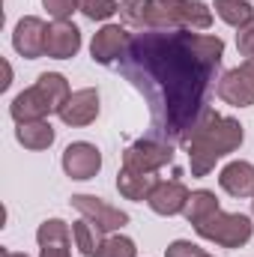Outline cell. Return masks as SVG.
<instances>
[{
  "instance_id": "6da1fadb",
  "label": "cell",
  "mask_w": 254,
  "mask_h": 257,
  "mask_svg": "<svg viewBox=\"0 0 254 257\" xmlns=\"http://www.w3.org/2000/svg\"><path fill=\"white\" fill-rule=\"evenodd\" d=\"M224 39L194 30H141L132 33L120 75L144 96L153 138L183 144V138L209 111V93L218 87Z\"/></svg>"
},
{
  "instance_id": "7a4b0ae2",
  "label": "cell",
  "mask_w": 254,
  "mask_h": 257,
  "mask_svg": "<svg viewBox=\"0 0 254 257\" xmlns=\"http://www.w3.org/2000/svg\"><path fill=\"white\" fill-rule=\"evenodd\" d=\"M242 141H245V128L236 117H224V114H215L209 108L197 120V126L183 138L180 147L189 156L191 177H206L215 168V162L236 153L242 147Z\"/></svg>"
},
{
  "instance_id": "3957f363",
  "label": "cell",
  "mask_w": 254,
  "mask_h": 257,
  "mask_svg": "<svg viewBox=\"0 0 254 257\" xmlns=\"http://www.w3.org/2000/svg\"><path fill=\"white\" fill-rule=\"evenodd\" d=\"M212 9L203 0H150L147 30H209Z\"/></svg>"
},
{
  "instance_id": "277c9868",
  "label": "cell",
  "mask_w": 254,
  "mask_h": 257,
  "mask_svg": "<svg viewBox=\"0 0 254 257\" xmlns=\"http://www.w3.org/2000/svg\"><path fill=\"white\" fill-rule=\"evenodd\" d=\"M194 233L206 242H215L221 248H242L254 236V224L248 215L242 212H224L221 206L215 212H209L206 218H200L197 224H191Z\"/></svg>"
},
{
  "instance_id": "5b68a950",
  "label": "cell",
  "mask_w": 254,
  "mask_h": 257,
  "mask_svg": "<svg viewBox=\"0 0 254 257\" xmlns=\"http://www.w3.org/2000/svg\"><path fill=\"white\" fill-rule=\"evenodd\" d=\"M174 162V144L162 141V138H141L123 153V168L129 174H159L165 165Z\"/></svg>"
},
{
  "instance_id": "8992f818",
  "label": "cell",
  "mask_w": 254,
  "mask_h": 257,
  "mask_svg": "<svg viewBox=\"0 0 254 257\" xmlns=\"http://www.w3.org/2000/svg\"><path fill=\"white\" fill-rule=\"evenodd\" d=\"M72 206L81 212V218H87V221H90L96 230H102L105 236L123 230L129 224V212L111 206L108 200H102V197H96V194H72Z\"/></svg>"
},
{
  "instance_id": "52a82bcc",
  "label": "cell",
  "mask_w": 254,
  "mask_h": 257,
  "mask_svg": "<svg viewBox=\"0 0 254 257\" xmlns=\"http://www.w3.org/2000/svg\"><path fill=\"white\" fill-rule=\"evenodd\" d=\"M218 99L233 105V108H248L254 105V60L233 66L230 72H224L218 78V87H215Z\"/></svg>"
},
{
  "instance_id": "ba28073f",
  "label": "cell",
  "mask_w": 254,
  "mask_h": 257,
  "mask_svg": "<svg viewBox=\"0 0 254 257\" xmlns=\"http://www.w3.org/2000/svg\"><path fill=\"white\" fill-rule=\"evenodd\" d=\"M60 165H63V171H66L69 180L84 183V180H93V177L102 171V153H99V147L90 144V141H75V144H69L63 150Z\"/></svg>"
},
{
  "instance_id": "9c48e42d",
  "label": "cell",
  "mask_w": 254,
  "mask_h": 257,
  "mask_svg": "<svg viewBox=\"0 0 254 257\" xmlns=\"http://www.w3.org/2000/svg\"><path fill=\"white\" fill-rule=\"evenodd\" d=\"M45 39H48V24L42 18H36V15H24L12 30V48L24 60L45 57Z\"/></svg>"
},
{
  "instance_id": "30bf717a",
  "label": "cell",
  "mask_w": 254,
  "mask_h": 257,
  "mask_svg": "<svg viewBox=\"0 0 254 257\" xmlns=\"http://www.w3.org/2000/svg\"><path fill=\"white\" fill-rule=\"evenodd\" d=\"M129 39H132V33H129L126 24H105L102 30H96V36L90 42L93 63H99V66L117 63L123 57V51H126Z\"/></svg>"
},
{
  "instance_id": "8fae6325",
  "label": "cell",
  "mask_w": 254,
  "mask_h": 257,
  "mask_svg": "<svg viewBox=\"0 0 254 257\" xmlns=\"http://www.w3.org/2000/svg\"><path fill=\"white\" fill-rule=\"evenodd\" d=\"M57 117L72 128H84V126H90V123H96V117H99V90L96 87L75 90L66 99V105L60 108Z\"/></svg>"
},
{
  "instance_id": "7c38bea8",
  "label": "cell",
  "mask_w": 254,
  "mask_h": 257,
  "mask_svg": "<svg viewBox=\"0 0 254 257\" xmlns=\"http://www.w3.org/2000/svg\"><path fill=\"white\" fill-rule=\"evenodd\" d=\"M51 114H57V111H54L51 99L45 96V90H42L39 84H33V87L21 90V93L12 99V105H9V117H12L15 123L45 120V117H51Z\"/></svg>"
},
{
  "instance_id": "4fadbf2b",
  "label": "cell",
  "mask_w": 254,
  "mask_h": 257,
  "mask_svg": "<svg viewBox=\"0 0 254 257\" xmlns=\"http://www.w3.org/2000/svg\"><path fill=\"white\" fill-rule=\"evenodd\" d=\"M189 197H191V192L180 183V180H159V183H156V189H153L150 197H147V203H150V209H153L156 215L171 218V215L186 212Z\"/></svg>"
},
{
  "instance_id": "5bb4252c",
  "label": "cell",
  "mask_w": 254,
  "mask_h": 257,
  "mask_svg": "<svg viewBox=\"0 0 254 257\" xmlns=\"http://www.w3.org/2000/svg\"><path fill=\"white\" fill-rule=\"evenodd\" d=\"M72 230L63 218H48L39 224L36 230V242H39V257H72Z\"/></svg>"
},
{
  "instance_id": "9a60e30c",
  "label": "cell",
  "mask_w": 254,
  "mask_h": 257,
  "mask_svg": "<svg viewBox=\"0 0 254 257\" xmlns=\"http://www.w3.org/2000/svg\"><path fill=\"white\" fill-rule=\"evenodd\" d=\"M81 51V30L72 21H54L48 24V39H45V54L54 60H72Z\"/></svg>"
},
{
  "instance_id": "2e32d148",
  "label": "cell",
  "mask_w": 254,
  "mask_h": 257,
  "mask_svg": "<svg viewBox=\"0 0 254 257\" xmlns=\"http://www.w3.org/2000/svg\"><path fill=\"white\" fill-rule=\"evenodd\" d=\"M218 186L230 197H254V165L251 162H227L218 174Z\"/></svg>"
},
{
  "instance_id": "e0dca14e",
  "label": "cell",
  "mask_w": 254,
  "mask_h": 257,
  "mask_svg": "<svg viewBox=\"0 0 254 257\" xmlns=\"http://www.w3.org/2000/svg\"><path fill=\"white\" fill-rule=\"evenodd\" d=\"M15 138H18V144H21L24 150L39 153V150H48V147L54 144V126H51L48 120L18 123V128H15Z\"/></svg>"
},
{
  "instance_id": "ac0fdd59",
  "label": "cell",
  "mask_w": 254,
  "mask_h": 257,
  "mask_svg": "<svg viewBox=\"0 0 254 257\" xmlns=\"http://www.w3.org/2000/svg\"><path fill=\"white\" fill-rule=\"evenodd\" d=\"M156 183H159L156 174H129V171L117 174V192L126 200H147L150 192L156 189Z\"/></svg>"
},
{
  "instance_id": "d6986e66",
  "label": "cell",
  "mask_w": 254,
  "mask_h": 257,
  "mask_svg": "<svg viewBox=\"0 0 254 257\" xmlns=\"http://www.w3.org/2000/svg\"><path fill=\"white\" fill-rule=\"evenodd\" d=\"M212 9L230 27H245L248 21H254V6L248 0H215Z\"/></svg>"
},
{
  "instance_id": "ffe728a7",
  "label": "cell",
  "mask_w": 254,
  "mask_h": 257,
  "mask_svg": "<svg viewBox=\"0 0 254 257\" xmlns=\"http://www.w3.org/2000/svg\"><path fill=\"white\" fill-rule=\"evenodd\" d=\"M215 209H218V197H215V192H209V189H197V192H191L183 215L189 218V224H197L200 218H206V215L215 212Z\"/></svg>"
},
{
  "instance_id": "44dd1931",
  "label": "cell",
  "mask_w": 254,
  "mask_h": 257,
  "mask_svg": "<svg viewBox=\"0 0 254 257\" xmlns=\"http://www.w3.org/2000/svg\"><path fill=\"white\" fill-rule=\"evenodd\" d=\"M72 236H75V245H78V251H81L84 257H93L96 248L102 245V239H105V233L96 230L87 218H81V221L72 224Z\"/></svg>"
},
{
  "instance_id": "7402d4cb",
  "label": "cell",
  "mask_w": 254,
  "mask_h": 257,
  "mask_svg": "<svg viewBox=\"0 0 254 257\" xmlns=\"http://www.w3.org/2000/svg\"><path fill=\"white\" fill-rule=\"evenodd\" d=\"M93 257H138V245L135 239H129L123 233H111L102 239V245L96 248Z\"/></svg>"
},
{
  "instance_id": "603a6c76",
  "label": "cell",
  "mask_w": 254,
  "mask_h": 257,
  "mask_svg": "<svg viewBox=\"0 0 254 257\" xmlns=\"http://www.w3.org/2000/svg\"><path fill=\"white\" fill-rule=\"evenodd\" d=\"M78 12L90 21H108L111 15L120 12L117 0H78Z\"/></svg>"
},
{
  "instance_id": "cb8c5ba5",
  "label": "cell",
  "mask_w": 254,
  "mask_h": 257,
  "mask_svg": "<svg viewBox=\"0 0 254 257\" xmlns=\"http://www.w3.org/2000/svg\"><path fill=\"white\" fill-rule=\"evenodd\" d=\"M147 6L150 0H120V18L126 21V27L147 30Z\"/></svg>"
},
{
  "instance_id": "d4e9b609",
  "label": "cell",
  "mask_w": 254,
  "mask_h": 257,
  "mask_svg": "<svg viewBox=\"0 0 254 257\" xmlns=\"http://www.w3.org/2000/svg\"><path fill=\"white\" fill-rule=\"evenodd\" d=\"M165 257H212V254L203 251L200 245L189 242V239H174V242L165 248Z\"/></svg>"
},
{
  "instance_id": "484cf974",
  "label": "cell",
  "mask_w": 254,
  "mask_h": 257,
  "mask_svg": "<svg viewBox=\"0 0 254 257\" xmlns=\"http://www.w3.org/2000/svg\"><path fill=\"white\" fill-rule=\"evenodd\" d=\"M42 9L54 21H69V15L78 9V0H42Z\"/></svg>"
},
{
  "instance_id": "4316f807",
  "label": "cell",
  "mask_w": 254,
  "mask_h": 257,
  "mask_svg": "<svg viewBox=\"0 0 254 257\" xmlns=\"http://www.w3.org/2000/svg\"><path fill=\"white\" fill-rule=\"evenodd\" d=\"M236 48H239L242 57L254 60V21H248L245 27H239V33H236Z\"/></svg>"
},
{
  "instance_id": "83f0119b",
  "label": "cell",
  "mask_w": 254,
  "mask_h": 257,
  "mask_svg": "<svg viewBox=\"0 0 254 257\" xmlns=\"http://www.w3.org/2000/svg\"><path fill=\"white\" fill-rule=\"evenodd\" d=\"M0 257H27L24 251H9V248H0Z\"/></svg>"
},
{
  "instance_id": "f1b7e54d",
  "label": "cell",
  "mask_w": 254,
  "mask_h": 257,
  "mask_svg": "<svg viewBox=\"0 0 254 257\" xmlns=\"http://www.w3.org/2000/svg\"><path fill=\"white\" fill-rule=\"evenodd\" d=\"M251 215H254V200H251Z\"/></svg>"
}]
</instances>
